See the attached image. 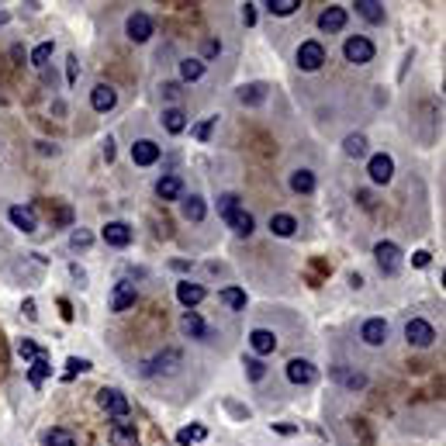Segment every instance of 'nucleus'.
Instances as JSON below:
<instances>
[{"instance_id":"nucleus-1","label":"nucleus","mask_w":446,"mask_h":446,"mask_svg":"<svg viewBox=\"0 0 446 446\" xmlns=\"http://www.w3.org/2000/svg\"><path fill=\"white\" fill-rule=\"evenodd\" d=\"M343 56H346V63L363 66V63H370V59H374V42H370V39H363V35H353V39H346Z\"/></svg>"},{"instance_id":"nucleus-2","label":"nucleus","mask_w":446,"mask_h":446,"mask_svg":"<svg viewBox=\"0 0 446 446\" xmlns=\"http://www.w3.org/2000/svg\"><path fill=\"white\" fill-rule=\"evenodd\" d=\"M101 408L111 412L114 418H128V412H132L128 398H125L121 391H114V387H104V391H101Z\"/></svg>"},{"instance_id":"nucleus-3","label":"nucleus","mask_w":446,"mask_h":446,"mask_svg":"<svg viewBox=\"0 0 446 446\" xmlns=\"http://www.w3.org/2000/svg\"><path fill=\"white\" fill-rule=\"evenodd\" d=\"M322 63H325V49H322L318 42H301V49H298V66L308 70V73H315Z\"/></svg>"},{"instance_id":"nucleus-4","label":"nucleus","mask_w":446,"mask_h":446,"mask_svg":"<svg viewBox=\"0 0 446 446\" xmlns=\"http://www.w3.org/2000/svg\"><path fill=\"white\" fill-rule=\"evenodd\" d=\"M374 256H377V267H381L384 274H394V270L401 267V250H398L394 243H377V246H374Z\"/></svg>"},{"instance_id":"nucleus-5","label":"nucleus","mask_w":446,"mask_h":446,"mask_svg":"<svg viewBox=\"0 0 446 446\" xmlns=\"http://www.w3.org/2000/svg\"><path fill=\"white\" fill-rule=\"evenodd\" d=\"M367 173H370V180H374V183H387V180L394 176V159H391L387 152H377V156H370Z\"/></svg>"},{"instance_id":"nucleus-6","label":"nucleus","mask_w":446,"mask_h":446,"mask_svg":"<svg viewBox=\"0 0 446 446\" xmlns=\"http://www.w3.org/2000/svg\"><path fill=\"white\" fill-rule=\"evenodd\" d=\"M405 339H408L412 346H429V343L436 339V332H432V325H429V322L412 318V322L405 325Z\"/></svg>"},{"instance_id":"nucleus-7","label":"nucleus","mask_w":446,"mask_h":446,"mask_svg":"<svg viewBox=\"0 0 446 446\" xmlns=\"http://www.w3.org/2000/svg\"><path fill=\"white\" fill-rule=\"evenodd\" d=\"M360 339H363L367 346H384V339H387V322H384V318H367L363 329H360Z\"/></svg>"},{"instance_id":"nucleus-8","label":"nucleus","mask_w":446,"mask_h":446,"mask_svg":"<svg viewBox=\"0 0 446 446\" xmlns=\"http://www.w3.org/2000/svg\"><path fill=\"white\" fill-rule=\"evenodd\" d=\"M125 28H128V39H132V42H149V35H152V18L139 11V14L128 18Z\"/></svg>"},{"instance_id":"nucleus-9","label":"nucleus","mask_w":446,"mask_h":446,"mask_svg":"<svg viewBox=\"0 0 446 446\" xmlns=\"http://www.w3.org/2000/svg\"><path fill=\"white\" fill-rule=\"evenodd\" d=\"M132 159H135V166H152V163L159 159V145H156L152 139H139V142L132 145Z\"/></svg>"},{"instance_id":"nucleus-10","label":"nucleus","mask_w":446,"mask_h":446,"mask_svg":"<svg viewBox=\"0 0 446 446\" xmlns=\"http://www.w3.org/2000/svg\"><path fill=\"white\" fill-rule=\"evenodd\" d=\"M104 243L121 250V246L132 243V229L125 225V221H108V225H104Z\"/></svg>"},{"instance_id":"nucleus-11","label":"nucleus","mask_w":446,"mask_h":446,"mask_svg":"<svg viewBox=\"0 0 446 446\" xmlns=\"http://www.w3.org/2000/svg\"><path fill=\"white\" fill-rule=\"evenodd\" d=\"M111 446H139L135 425H128L125 418H118V422L111 425Z\"/></svg>"},{"instance_id":"nucleus-12","label":"nucleus","mask_w":446,"mask_h":446,"mask_svg":"<svg viewBox=\"0 0 446 446\" xmlns=\"http://www.w3.org/2000/svg\"><path fill=\"white\" fill-rule=\"evenodd\" d=\"M90 104H94V111H111V108L118 104V94H114V87H108V83H97V87H94V94H90Z\"/></svg>"},{"instance_id":"nucleus-13","label":"nucleus","mask_w":446,"mask_h":446,"mask_svg":"<svg viewBox=\"0 0 446 446\" xmlns=\"http://www.w3.org/2000/svg\"><path fill=\"white\" fill-rule=\"evenodd\" d=\"M176 298H180L183 308H194V305L204 301V287H201V284H190V281H180V284H176Z\"/></svg>"},{"instance_id":"nucleus-14","label":"nucleus","mask_w":446,"mask_h":446,"mask_svg":"<svg viewBox=\"0 0 446 446\" xmlns=\"http://www.w3.org/2000/svg\"><path fill=\"white\" fill-rule=\"evenodd\" d=\"M287 381L291 384H312L315 381V367L308 360H291L287 363Z\"/></svg>"},{"instance_id":"nucleus-15","label":"nucleus","mask_w":446,"mask_h":446,"mask_svg":"<svg viewBox=\"0 0 446 446\" xmlns=\"http://www.w3.org/2000/svg\"><path fill=\"white\" fill-rule=\"evenodd\" d=\"M135 305V287L132 284H114L111 291V312H125Z\"/></svg>"},{"instance_id":"nucleus-16","label":"nucleus","mask_w":446,"mask_h":446,"mask_svg":"<svg viewBox=\"0 0 446 446\" xmlns=\"http://www.w3.org/2000/svg\"><path fill=\"white\" fill-rule=\"evenodd\" d=\"M318 28H322V32H343V28H346V11H343V8H329V11H322Z\"/></svg>"},{"instance_id":"nucleus-17","label":"nucleus","mask_w":446,"mask_h":446,"mask_svg":"<svg viewBox=\"0 0 446 446\" xmlns=\"http://www.w3.org/2000/svg\"><path fill=\"white\" fill-rule=\"evenodd\" d=\"M250 346H253L256 353H274V349H277V336H274L270 329H253V332H250Z\"/></svg>"},{"instance_id":"nucleus-18","label":"nucleus","mask_w":446,"mask_h":446,"mask_svg":"<svg viewBox=\"0 0 446 446\" xmlns=\"http://www.w3.org/2000/svg\"><path fill=\"white\" fill-rule=\"evenodd\" d=\"M11 221H14V225L21 229V232H35L39 229V221H35V211H28V207H21V204H14L11 211Z\"/></svg>"},{"instance_id":"nucleus-19","label":"nucleus","mask_w":446,"mask_h":446,"mask_svg":"<svg viewBox=\"0 0 446 446\" xmlns=\"http://www.w3.org/2000/svg\"><path fill=\"white\" fill-rule=\"evenodd\" d=\"M180 190H183V183H180V176H173V173L159 176V183H156V194H159L163 201H176Z\"/></svg>"},{"instance_id":"nucleus-20","label":"nucleus","mask_w":446,"mask_h":446,"mask_svg":"<svg viewBox=\"0 0 446 446\" xmlns=\"http://www.w3.org/2000/svg\"><path fill=\"white\" fill-rule=\"evenodd\" d=\"M225 221L232 225V232H236V236H250V232H253V214H250V211H243V207H236Z\"/></svg>"},{"instance_id":"nucleus-21","label":"nucleus","mask_w":446,"mask_h":446,"mask_svg":"<svg viewBox=\"0 0 446 446\" xmlns=\"http://www.w3.org/2000/svg\"><path fill=\"white\" fill-rule=\"evenodd\" d=\"M294 229H298V221H294L291 214H274V218H270V232H274V236H284V239H287V236H294Z\"/></svg>"},{"instance_id":"nucleus-22","label":"nucleus","mask_w":446,"mask_h":446,"mask_svg":"<svg viewBox=\"0 0 446 446\" xmlns=\"http://www.w3.org/2000/svg\"><path fill=\"white\" fill-rule=\"evenodd\" d=\"M180 329H183V332H187L190 339H204V336H207V329H204V322H201V318H197L194 312H187V315L180 318Z\"/></svg>"},{"instance_id":"nucleus-23","label":"nucleus","mask_w":446,"mask_h":446,"mask_svg":"<svg viewBox=\"0 0 446 446\" xmlns=\"http://www.w3.org/2000/svg\"><path fill=\"white\" fill-rule=\"evenodd\" d=\"M356 11H360L367 21H374V25L384 21V8L377 4V0H356Z\"/></svg>"},{"instance_id":"nucleus-24","label":"nucleus","mask_w":446,"mask_h":446,"mask_svg":"<svg viewBox=\"0 0 446 446\" xmlns=\"http://www.w3.org/2000/svg\"><path fill=\"white\" fill-rule=\"evenodd\" d=\"M163 125H166V132H173V135H180V132L187 128V114H183L180 108H170V111L163 114Z\"/></svg>"},{"instance_id":"nucleus-25","label":"nucleus","mask_w":446,"mask_h":446,"mask_svg":"<svg viewBox=\"0 0 446 446\" xmlns=\"http://www.w3.org/2000/svg\"><path fill=\"white\" fill-rule=\"evenodd\" d=\"M343 149H346V156H353V159H360V156H367V139H363L360 132H353V135H346V142H343Z\"/></svg>"},{"instance_id":"nucleus-26","label":"nucleus","mask_w":446,"mask_h":446,"mask_svg":"<svg viewBox=\"0 0 446 446\" xmlns=\"http://www.w3.org/2000/svg\"><path fill=\"white\" fill-rule=\"evenodd\" d=\"M291 190H298V194H312V190H315V173L298 170V173L291 176Z\"/></svg>"},{"instance_id":"nucleus-27","label":"nucleus","mask_w":446,"mask_h":446,"mask_svg":"<svg viewBox=\"0 0 446 446\" xmlns=\"http://www.w3.org/2000/svg\"><path fill=\"white\" fill-rule=\"evenodd\" d=\"M49 374H52V367H49V360H45V356H39V360L32 363V370H28V381H32L35 387H42V381H45Z\"/></svg>"},{"instance_id":"nucleus-28","label":"nucleus","mask_w":446,"mask_h":446,"mask_svg":"<svg viewBox=\"0 0 446 446\" xmlns=\"http://www.w3.org/2000/svg\"><path fill=\"white\" fill-rule=\"evenodd\" d=\"M204 436H207V429H204V425H187V429H180V432H176V443H180V446H190V443H201Z\"/></svg>"},{"instance_id":"nucleus-29","label":"nucleus","mask_w":446,"mask_h":446,"mask_svg":"<svg viewBox=\"0 0 446 446\" xmlns=\"http://www.w3.org/2000/svg\"><path fill=\"white\" fill-rule=\"evenodd\" d=\"M221 301H225L229 308H236V312H243V308H246V291H239V287H225V291H221Z\"/></svg>"},{"instance_id":"nucleus-30","label":"nucleus","mask_w":446,"mask_h":446,"mask_svg":"<svg viewBox=\"0 0 446 446\" xmlns=\"http://www.w3.org/2000/svg\"><path fill=\"white\" fill-rule=\"evenodd\" d=\"M180 77L183 80H201L204 77V63L201 59H183L180 63Z\"/></svg>"},{"instance_id":"nucleus-31","label":"nucleus","mask_w":446,"mask_h":446,"mask_svg":"<svg viewBox=\"0 0 446 446\" xmlns=\"http://www.w3.org/2000/svg\"><path fill=\"white\" fill-rule=\"evenodd\" d=\"M183 218L187 221H201L204 218V201L201 197H187L183 201Z\"/></svg>"},{"instance_id":"nucleus-32","label":"nucleus","mask_w":446,"mask_h":446,"mask_svg":"<svg viewBox=\"0 0 446 446\" xmlns=\"http://www.w3.org/2000/svg\"><path fill=\"white\" fill-rule=\"evenodd\" d=\"M45 446H77V436L66 432V429H52V432L45 436Z\"/></svg>"},{"instance_id":"nucleus-33","label":"nucleus","mask_w":446,"mask_h":446,"mask_svg":"<svg viewBox=\"0 0 446 446\" xmlns=\"http://www.w3.org/2000/svg\"><path fill=\"white\" fill-rule=\"evenodd\" d=\"M270 14H277V18H287V14H294L301 4H298V0H270Z\"/></svg>"},{"instance_id":"nucleus-34","label":"nucleus","mask_w":446,"mask_h":446,"mask_svg":"<svg viewBox=\"0 0 446 446\" xmlns=\"http://www.w3.org/2000/svg\"><path fill=\"white\" fill-rule=\"evenodd\" d=\"M263 94H267V87H263V83H250V87H243V90H239L243 104H260V101H263Z\"/></svg>"},{"instance_id":"nucleus-35","label":"nucleus","mask_w":446,"mask_h":446,"mask_svg":"<svg viewBox=\"0 0 446 446\" xmlns=\"http://www.w3.org/2000/svg\"><path fill=\"white\" fill-rule=\"evenodd\" d=\"M236 207H239V197H236V194H221V197H218V214H221V218H229Z\"/></svg>"},{"instance_id":"nucleus-36","label":"nucleus","mask_w":446,"mask_h":446,"mask_svg":"<svg viewBox=\"0 0 446 446\" xmlns=\"http://www.w3.org/2000/svg\"><path fill=\"white\" fill-rule=\"evenodd\" d=\"M176 363H180V353H176V349H170L166 356H159V360H156V370H163V374H173V370H176Z\"/></svg>"},{"instance_id":"nucleus-37","label":"nucleus","mask_w":446,"mask_h":446,"mask_svg":"<svg viewBox=\"0 0 446 446\" xmlns=\"http://www.w3.org/2000/svg\"><path fill=\"white\" fill-rule=\"evenodd\" d=\"M49 56H52V42H42V45L32 52V66H45V63H49Z\"/></svg>"},{"instance_id":"nucleus-38","label":"nucleus","mask_w":446,"mask_h":446,"mask_svg":"<svg viewBox=\"0 0 446 446\" xmlns=\"http://www.w3.org/2000/svg\"><path fill=\"white\" fill-rule=\"evenodd\" d=\"M90 243H94V236H90L87 229H77V232L70 236V246H73V250H87Z\"/></svg>"},{"instance_id":"nucleus-39","label":"nucleus","mask_w":446,"mask_h":446,"mask_svg":"<svg viewBox=\"0 0 446 446\" xmlns=\"http://www.w3.org/2000/svg\"><path fill=\"white\" fill-rule=\"evenodd\" d=\"M18 353H21L25 360H39V356H42V349H39L32 339H21V343H18Z\"/></svg>"},{"instance_id":"nucleus-40","label":"nucleus","mask_w":446,"mask_h":446,"mask_svg":"<svg viewBox=\"0 0 446 446\" xmlns=\"http://www.w3.org/2000/svg\"><path fill=\"white\" fill-rule=\"evenodd\" d=\"M246 374H250V381H263V374H267L263 360H246Z\"/></svg>"},{"instance_id":"nucleus-41","label":"nucleus","mask_w":446,"mask_h":446,"mask_svg":"<svg viewBox=\"0 0 446 446\" xmlns=\"http://www.w3.org/2000/svg\"><path fill=\"white\" fill-rule=\"evenodd\" d=\"M211 125H214V118H207V121H201V125L194 128V135H197L201 142H207V135H211Z\"/></svg>"},{"instance_id":"nucleus-42","label":"nucleus","mask_w":446,"mask_h":446,"mask_svg":"<svg viewBox=\"0 0 446 446\" xmlns=\"http://www.w3.org/2000/svg\"><path fill=\"white\" fill-rule=\"evenodd\" d=\"M66 367H70L66 374H77V370H90V363H87V360H77V356H70V360H66Z\"/></svg>"},{"instance_id":"nucleus-43","label":"nucleus","mask_w":446,"mask_h":446,"mask_svg":"<svg viewBox=\"0 0 446 446\" xmlns=\"http://www.w3.org/2000/svg\"><path fill=\"white\" fill-rule=\"evenodd\" d=\"M163 94H166L170 101H176V97H180V87H176V83H163Z\"/></svg>"},{"instance_id":"nucleus-44","label":"nucleus","mask_w":446,"mask_h":446,"mask_svg":"<svg viewBox=\"0 0 446 446\" xmlns=\"http://www.w3.org/2000/svg\"><path fill=\"white\" fill-rule=\"evenodd\" d=\"M412 263H415V267H429V253H425V250H422V253H415V256H412Z\"/></svg>"},{"instance_id":"nucleus-45","label":"nucleus","mask_w":446,"mask_h":446,"mask_svg":"<svg viewBox=\"0 0 446 446\" xmlns=\"http://www.w3.org/2000/svg\"><path fill=\"white\" fill-rule=\"evenodd\" d=\"M70 83H77V56H70Z\"/></svg>"},{"instance_id":"nucleus-46","label":"nucleus","mask_w":446,"mask_h":446,"mask_svg":"<svg viewBox=\"0 0 446 446\" xmlns=\"http://www.w3.org/2000/svg\"><path fill=\"white\" fill-rule=\"evenodd\" d=\"M243 18H246V25H253V21H256V14H253V8H250V4H246V11H243Z\"/></svg>"},{"instance_id":"nucleus-47","label":"nucleus","mask_w":446,"mask_h":446,"mask_svg":"<svg viewBox=\"0 0 446 446\" xmlns=\"http://www.w3.org/2000/svg\"><path fill=\"white\" fill-rule=\"evenodd\" d=\"M104 156H108V159H114V142H111V139L104 142Z\"/></svg>"}]
</instances>
